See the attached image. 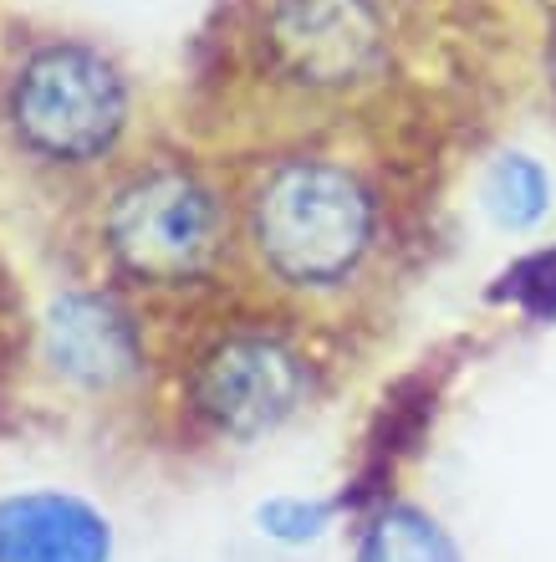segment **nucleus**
Instances as JSON below:
<instances>
[{
    "label": "nucleus",
    "instance_id": "20e7f679",
    "mask_svg": "<svg viewBox=\"0 0 556 562\" xmlns=\"http://www.w3.org/2000/svg\"><path fill=\"white\" fill-rule=\"evenodd\" d=\"M240 46L265 88L311 108L363 103L404 57L398 0H246Z\"/></svg>",
    "mask_w": 556,
    "mask_h": 562
},
{
    "label": "nucleus",
    "instance_id": "7ed1b4c3",
    "mask_svg": "<svg viewBox=\"0 0 556 562\" xmlns=\"http://www.w3.org/2000/svg\"><path fill=\"white\" fill-rule=\"evenodd\" d=\"M0 119L11 144L42 169L88 175L123 154L138 123V82L88 36H42L15 57Z\"/></svg>",
    "mask_w": 556,
    "mask_h": 562
},
{
    "label": "nucleus",
    "instance_id": "39448f33",
    "mask_svg": "<svg viewBox=\"0 0 556 562\" xmlns=\"http://www.w3.org/2000/svg\"><path fill=\"white\" fill-rule=\"evenodd\" d=\"M311 384V358L292 333L265 323H230L190 358L184 400L215 440L256 445L307 409Z\"/></svg>",
    "mask_w": 556,
    "mask_h": 562
},
{
    "label": "nucleus",
    "instance_id": "9d476101",
    "mask_svg": "<svg viewBox=\"0 0 556 562\" xmlns=\"http://www.w3.org/2000/svg\"><path fill=\"white\" fill-rule=\"evenodd\" d=\"M337 527L332 496H307V491H276L256 502V532L276 548H311Z\"/></svg>",
    "mask_w": 556,
    "mask_h": 562
},
{
    "label": "nucleus",
    "instance_id": "f03ea898",
    "mask_svg": "<svg viewBox=\"0 0 556 562\" xmlns=\"http://www.w3.org/2000/svg\"><path fill=\"white\" fill-rule=\"evenodd\" d=\"M240 215L200 159L148 154L107 184L98 205V251L117 281L144 292H190L225 267Z\"/></svg>",
    "mask_w": 556,
    "mask_h": 562
},
{
    "label": "nucleus",
    "instance_id": "6e6552de",
    "mask_svg": "<svg viewBox=\"0 0 556 562\" xmlns=\"http://www.w3.org/2000/svg\"><path fill=\"white\" fill-rule=\"evenodd\" d=\"M556 205V175L531 148H500L480 169V210L500 236L542 231Z\"/></svg>",
    "mask_w": 556,
    "mask_h": 562
},
{
    "label": "nucleus",
    "instance_id": "423d86ee",
    "mask_svg": "<svg viewBox=\"0 0 556 562\" xmlns=\"http://www.w3.org/2000/svg\"><path fill=\"white\" fill-rule=\"evenodd\" d=\"M42 358L77 394H117L144 379V323L107 286H61L42 312Z\"/></svg>",
    "mask_w": 556,
    "mask_h": 562
},
{
    "label": "nucleus",
    "instance_id": "1a4fd4ad",
    "mask_svg": "<svg viewBox=\"0 0 556 562\" xmlns=\"http://www.w3.org/2000/svg\"><path fill=\"white\" fill-rule=\"evenodd\" d=\"M358 562H465L459 542L444 532L440 517H429L413 502H388L363 521Z\"/></svg>",
    "mask_w": 556,
    "mask_h": 562
},
{
    "label": "nucleus",
    "instance_id": "9b49d317",
    "mask_svg": "<svg viewBox=\"0 0 556 562\" xmlns=\"http://www.w3.org/2000/svg\"><path fill=\"white\" fill-rule=\"evenodd\" d=\"M526 281H531V296H536L542 307H556V246L531 261V277Z\"/></svg>",
    "mask_w": 556,
    "mask_h": 562
},
{
    "label": "nucleus",
    "instance_id": "f257e3e1",
    "mask_svg": "<svg viewBox=\"0 0 556 562\" xmlns=\"http://www.w3.org/2000/svg\"><path fill=\"white\" fill-rule=\"evenodd\" d=\"M235 215L256 271L292 296H342L373 271L388 240V205L373 175L327 148L261 159Z\"/></svg>",
    "mask_w": 556,
    "mask_h": 562
},
{
    "label": "nucleus",
    "instance_id": "0eeeda50",
    "mask_svg": "<svg viewBox=\"0 0 556 562\" xmlns=\"http://www.w3.org/2000/svg\"><path fill=\"white\" fill-rule=\"evenodd\" d=\"M117 527L103 506L67 486L0 496V562H113Z\"/></svg>",
    "mask_w": 556,
    "mask_h": 562
}]
</instances>
